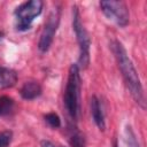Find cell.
Wrapping results in <instances>:
<instances>
[{
    "label": "cell",
    "mask_w": 147,
    "mask_h": 147,
    "mask_svg": "<svg viewBox=\"0 0 147 147\" xmlns=\"http://www.w3.org/2000/svg\"><path fill=\"white\" fill-rule=\"evenodd\" d=\"M111 47H113V52L115 54L118 68L122 72V76H123V79L125 82L126 87L129 88L131 95L137 101V103L140 105L142 108H145L146 101H145L144 88H142L139 75H138L131 59L129 57L125 48L123 47V45L119 41H117V40L114 41Z\"/></svg>",
    "instance_id": "1"
},
{
    "label": "cell",
    "mask_w": 147,
    "mask_h": 147,
    "mask_svg": "<svg viewBox=\"0 0 147 147\" xmlns=\"http://www.w3.org/2000/svg\"><path fill=\"white\" fill-rule=\"evenodd\" d=\"M79 91H80L79 67L77 64H71L69 68V75H68L63 100L68 114L74 119L78 117V113H79Z\"/></svg>",
    "instance_id": "2"
},
{
    "label": "cell",
    "mask_w": 147,
    "mask_h": 147,
    "mask_svg": "<svg viewBox=\"0 0 147 147\" xmlns=\"http://www.w3.org/2000/svg\"><path fill=\"white\" fill-rule=\"evenodd\" d=\"M72 28L75 31V34L77 37V41L79 45V59H78V67L86 69L90 64V38L88 34L82 23L80 14L78 8L75 6L72 8Z\"/></svg>",
    "instance_id": "3"
},
{
    "label": "cell",
    "mask_w": 147,
    "mask_h": 147,
    "mask_svg": "<svg viewBox=\"0 0 147 147\" xmlns=\"http://www.w3.org/2000/svg\"><path fill=\"white\" fill-rule=\"evenodd\" d=\"M42 1L40 0H31L20 5L15 9V20H16V29L18 31H26L31 28L33 20L40 15L42 10Z\"/></svg>",
    "instance_id": "4"
},
{
    "label": "cell",
    "mask_w": 147,
    "mask_h": 147,
    "mask_svg": "<svg viewBox=\"0 0 147 147\" xmlns=\"http://www.w3.org/2000/svg\"><path fill=\"white\" fill-rule=\"evenodd\" d=\"M100 8L107 18L114 21L117 25L124 28L129 24L130 15L125 2L123 1H100Z\"/></svg>",
    "instance_id": "5"
},
{
    "label": "cell",
    "mask_w": 147,
    "mask_h": 147,
    "mask_svg": "<svg viewBox=\"0 0 147 147\" xmlns=\"http://www.w3.org/2000/svg\"><path fill=\"white\" fill-rule=\"evenodd\" d=\"M59 23H60V8L54 7L48 15V18L44 25V29L41 31V34L38 41V48L40 52L45 53L49 49L53 42L54 36L56 33V30L59 28Z\"/></svg>",
    "instance_id": "6"
},
{
    "label": "cell",
    "mask_w": 147,
    "mask_h": 147,
    "mask_svg": "<svg viewBox=\"0 0 147 147\" xmlns=\"http://www.w3.org/2000/svg\"><path fill=\"white\" fill-rule=\"evenodd\" d=\"M91 114L93 117L94 123L96 124V126L100 130H105L106 127V122H105V114H103V109H102V105L99 100L98 96L93 95L91 99Z\"/></svg>",
    "instance_id": "7"
},
{
    "label": "cell",
    "mask_w": 147,
    "mask_h": 147,
    "mask_svg": "<svg viewBox=\"0 0 147 147\" xmlns=\"http://www.w3.org/2000/svg\"><path fill=\"white\" fill-rule=\"evenodd\" d=\"M20 94L25 100H33L41 94V86L37 82H26L21 87Z\"/></svg>",
    "instance_id": "8"
},
{
    "label": "cell",
    "mask_w": 147,
    "mask_h": 147,
    "mask_svg": "<svg viewBox=\"0 0 147 147\" xmlns=\"http://www.w3.org/2000/svg\"><path fill=\"white\" fill-rule=\"evenodd\" d=\"M17 82V74L15 70L10 68H6L0 65V87L7 88L11 87Z\"/></svg>",
    "instance_id": "9"
},
{
    "label": "cell",
    "mask_w": 147,
    "mask_h": 147,
    "mask_svg": "<svg viewBox=\"0 0 147 147\" xmlns=\"http://www.w3.org/2000/svg\"><path fill=\"white\" fill-rule=\"evenodd\" d=\"M14 108V100L9 96H1L0 98V116L8 115Z\"/></svg>",
    "instance_id": "10"
},
{
    "label": "cell",
    "mask_w": 147,
    "mask_h": 147,
    "mask_svg": "<svg viewBox=\"0 0 147 147\" xmlns=\"http://www.w3.org/2000/svg\"><path fill=\"white\" fill-rule=\"evenodd\" d=\"M124 139H125V144L127 147H140L139 142L137 140V137L133 132V130L131 129V126H126L125 131H124Z\"/></svg>",
    "instance_id": "11"
},
{
    "label": "cell",
    "mask_w": 147,
    "mask_h": 147,
    "mask_svg": "<svg viewBox=\"0 0 147 147\" xmlns=\"http://www.w3.org/2000/svg\"><path fill=\"white\" fill-rule=\"evenodd\" d=\"M70 145L71 147H85V140L80 132L72 131L70 134Z\"/></svg>",
    "instance_id": "12"
},
{
    "label": "cell",
    "mask_w": 147,
    "mask_h": 147,
    "mask_svg": "<svg viewBox=\"0 0 147 147\" xmlns=\"http://www.w3.org/2000/svg\"><path fill=\"white\" fill-rule=\"evenodd\" d=\"M45 121L47 122V124L54 129H57L61 126V119L59 117L57 114L55 113H49L47 115H45Z\"/></svg>",
    "instance_id": "13"
},
{
    "label": "cell",
    "mask_w": 147,
    "mask_h": 147,
    "mask_svg": "<svg viewBox=\"0 0 147 147\" xmlns=\"http://www.w3.org/2000/svg\"><path fill=\"white\" fill-rule=\"evenodd\" d=\"M13 133L10 131L0 132V147H7L11 141Z\"/></svg>",
    "instance_id": "14"
},
{
    "label": "cell",
    "mask_w": 147,
    "mask_h": 147,
    "mask_svg": "<svg viewBox=\"0 0 147 147\" xmlns=\"http://www.w3.org/2000/svg\"><path fill=\"white\" fill-rule=\"evenodd\" d=\"M40 146H41V147H55V145L52 144V142L48 141V140H42L41 144H40Z\"/></svg>",
    "instance_id": "15"
},
{
    "label": "cell",
    "mask_w": 147,
    "mask_h": 147,
    "mask_svg": "<svg viewBox=\"0 0 147 147\" xmlns=\"http://www.w3.org/2000/svg\"><path fill=\"white\" fill-rule=\"evenodd\" d=\"M113 147H118V145H117V142H116V141L114 142V146H113Z\"/></svg>",
    "instance_id": "16"
},
{
    "label": "cell",
    "mask_w": 147,
    "mask_h": 147,
    "mask_svg": "<svg viewBox=\"0 0 147 147\" xmlns=\"http://www.w3.org/2000/svg\"><path fill=\"white\" fill-rule=\"evenodd\" d=\"M1 37H2V33H0V39H1Z\"/></svg>",
    "instance_id": "17"
}]
</instances>
